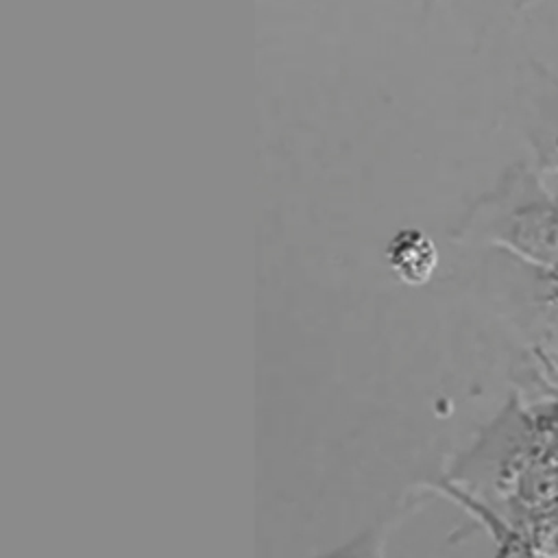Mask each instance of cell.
<instances>
[{
  "label": "cell",
  "mask_w": 558,
  "mask_h": 558,
  "mask_svg": "<svg viewBox=\"0 0 558 558\" xmlns=\"http://www.w3.org/2000/svg\"><path fill=\"white\" fill-rule=\"evenodd\" d=\"M312 558H386V541L377 530H371L353 541H347L336 549H329Z\"/></svg>",
  "instance_id": "277c9868"
},
{
  "label": "cell",
  "mask_w": 558,
  "mask_h": 558,
  "mask_svg": "<svg viewBox=\"0 0 558 558\" xmlns=\"http://www.w3.org/2000/svg\"><path fill=\"white\" fill-rule=\"evenodd\" d=\"M386 264L390 270L405 283L418 286L425 283L438 266V248L432 238L416 229L403 227L399 229L386 244L384 251Z\"/></svg>",
  "instance_id": "7a4b0ae2"
},
{
  "label": "cell",
  "mask_w": 558,
  "mask_h": 558,
  "mask_svg": "<svg viewBox=\"0 0 558 558\" xmlns=\"http://www.w3.org/2000/svg\"><path fill=\"white\" fill-rule=\"evenodd\" d=\"M493 238L525 259L558 270V205L530 172L514 177L493 222Z\"/></svg>",
  "instance_id": "6da1fadb"
},
{
  "label": "cell",
  "mask_w": 558,
  "mask_h": 558,
  "mask_svg": "<svg viewBox=\"0 0 558 558\" xmlns=\"http://www.w3.org/2000/svg\"><path fill=\"white\" fill-rule=\"evenodd\" d=\"M541 111L534 129V144L541 161L558 170V78L541 74Z\"/></svg>",
  "instance_id": "3957f363"
}]
</instances>
